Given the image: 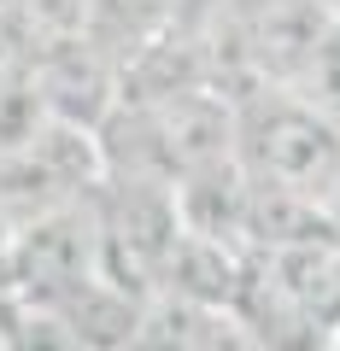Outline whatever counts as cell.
<instances>
[{
    "mask_svg": "<svg viewBox=\"0 0 340 351\" xmlns=\"http://www.w3.org/2000/svg\"><path fill=\"white\" fill-rule=\"evenodd\" d=\"M12 252H18V223L0 211V293H12Z\"/></svg>",
    "mask_w": 340,
    "mask_h": 351,
    "instance_id": "6",
    "label": "cell"
},
{
    "mask_svg": "<svg viewBox=\"0 0 340 351\" xmlns=\"http://www.w3.org/2000/svg\"><path fill=\"white\" fill-rule=\"evenodd\" d=\"M235 158L252 188L328 217V205L340 199V123L293 94H252L235 106Z\"/></svg>",
    "mask_w": 340,
    "mask_h": 351,
    "instance_id": "1",
    "label": "cell"
},
{
    "mask_svg": "<svg viewBox=\"0 0 340 351\" xmlns=\"http://www.w3.org/2000/svg\"><path fill=\"white\" fill-rule=\"evenodd\" d=\"M328 351H340V328H335V339H328Z\"/></svg>",
    "mask_w": 340,
    "mask_h": 351,
    "instance_id": "7",
    "label": "cell"
},
{
    "mask_svg": "<svg viewBox=\"0 0 340 351\" xmlns=\"http://www.w3.org/2000/svg\"><path fill=\"white\" fill-rule=\"evenodd\" d=\"M182 12H188V0H89V41L129 71L147 47L177 36Z\"/></svg>",
    "mask_w": 340,
    "mask_h": 351,
    "instance_id": "4",
    "label": "cell"
},
{
    "mask_svg": "<svg viewBox=\"0 0 340 351\" xmlns=\"http://www.w3.org/2000/svg\"><path fill=\"white\" fill-rule=\"evenodd\" d=\"M293 100H305L311 112H323L328 123H340V18H335V29L323 36L317 59L305 64L299 88H293Z\"/></svg>",
    "mask_w": 340,
    "mask_h": 351,
    "instance_id": "5",
    "label": "cell"
},
{
    "mask_svg": "<svg viewBox=\"0 0 340 351\" xmlns=\"http://www.w3.org/2000/svg\"><path fill=\"white\" fill-rule=\"evenodd\" d=\"M100 276H106V246H100V211H94V199L65 205V211L36 217L30 228H18L12 299L59 304Z\"/></svg>",
    "mask_w": 340,
    "mask_h": 351,
    "instance_id": "2",
    "label": "cell"
},
{
    "mask_svg": "<svg viewBox=\"0 0 340 351\" xmlns=\"http://www.w3.org/2000/svg\"><path fill=\"white\" fill-rule=\"evenodd\" d=\"M30 94H36V106H41L47 123L100 135L117 117V106H124V64L106 47H94L89 36L53 41V47H41L36 64H30Z\"/></svg>",
    "mask_w": 340,
    "mask_h": 351,
    "instance_id": "3",
    "label": "cell"
}]
</instances>
